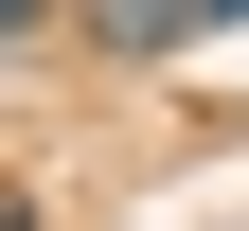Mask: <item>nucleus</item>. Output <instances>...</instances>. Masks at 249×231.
Segmentation results:
<instances>
[{"instance_id":"f257e3e1","label":"nucleus","mask_w":249,"mask_h":231,"mask_svg":"<svg viewBox=\"0 0 249 231\" xmlns=\"http://www.w3.org/2000/svg\"><path fill=\"white\" fill-rule=\"evenodd\" d=\"M213 18H249V0H71L89 53H178V36H213Z\"/></svg>"},{"instance_id":"f03ea898","label":"nucleus","mask_w":249,"mask_h":231,"mask_svg":"<svg viewBox=\"0 0 249 231\" xmlns=\"http://www.w3.org/2000/svg\"><path fill=\"white\" fill-rule=\"evenodd\" d=\"M36 18H53V0H0V36H36Z\"/></svg>"}]
</instances>
